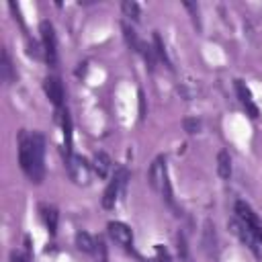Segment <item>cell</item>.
I'll use <instances>...</instances> for the list:
<instances>
[{
  "label": "cell",
  "instance_id": "cell-1",
  "mask_svg": "<svg viewBox=\"0 0 262 262\" xmlns=\"http://www.w3.org/2000/svg\"><path fill=\"white\" fill-rule=\"evenodd\" d=\"M43 156H45V137L37 131H20L18 133V164L23 172L29 176L31 182L39 184L45 176V166H43Z\"/></svg>",
  "mask_w": 262,
  "mask_h": 262
},
{
  "label": "cell",
  "instance_id": "cell-2",
  "mask_svg": "<svg viewBox=\"0 0 262 262\" xmlns=\"http://www.w3.org/2000/svg\"><path fill=\"white\" fill-rule=\"evenodd\" d=\"M235 213H237V219L252 231V235L258 242H262V223H260L258 215L252 211V207L248 203H244V201H237L235 203Z\"/></svg>",
  "mask_w": 262,
  "mask_h": 262
},
{
  "label": "cell",
  "instance_id": "cell-3",
  "mask_svg": "<svg viewBox=\"0 0 262 262\" xmlns=\"http://www.w3.org/2000/svg\"><path fill=\"white\" fill-rule=\"evenodd\" d=\"M41 39H43V51H45V59L49 66L57 63V41H55V31L53 25L49 20L41 23Z\"/></svg>",
  "mask_w": 262,
  "mask_h": 262
},
{
  "label": "cell",
  "instance_id": "cell-4",
  "mask_svg": "<svg viewBox=\"0 0 262 262\" xmlns=\"http://www.w3.org/2000/svg\"><path fill=\"white\" fill-rule=\"evenodd\" d=\"M147 180H149V186L156 190V192H162L164 184L168 182V170H166V158L164 156H158L151 166H149V172H147Z\"/></svg>",
  "mask_w": 262,
  "mask_h": 262
},
{
  "label": "cell",
  "instance_id": "cell-5",
  "mask_svg": "<svg viewBox=\"0 0 262 262\" xmlns=\"http://www.w3.org/2000/svg\"><path fill=\"white\" fill-rule=\"evenodd\" d=\"M68 164V172H70V178L78 184H86L88 182V176H90V164L82 158V156H68L66 160Z\"/></svg>",
  "mask_w": 262,
  "mask_h": 262
},
{
  "label": "cell",
  "instance_id": "cell-6",
  "mask_svg": "<svg viewBox=\"0 0 262 262\" xmlns=\"http://www.w3.org/2000/svg\"><path fill=\"white\" fill-rule=\"evenodd\" d=\"M125 180H127V170H125V168H119L117 174L113 176V180L108 182V186L104 188V194H102V207H104V209H113V207H115L117 194H119L121 186L125 184Z\"/></svg>",
  "mask_w": 262,
  "mask_h": 262
},
{
  "label": "cell",
  "instance_id": "cell-7",
  "mask_svg": "<svg viewBox=\"0 0 262 262\" xmlns=\"http://www.w3.org/2000/svg\"><path fill=\"white\" fill-rule=\"evenodd\" d=\"M108 235L119 244L123 246L125 250H131L133 246V231L129 225H125L123 221H111L108 223Z\"/></svg>",
  "mask_w": 262,
  "mask_h": 262
},
{
  "label": "cell",
  "instance_id": "cell-8",
  "mask_svg": "<svg viewBox=\"0 0 262 262\" xmlns=\"http://www.w3.org/2000/svg\"><path fill=\"white\" fill-rule=\"evenodd\" d=\"M43 90H45L47 98H49L55 106H61V104H63L66 92H63V84H61V80H59L57 76H47L45 82H43Z\"/></svg>",
  "mask_w": 262,
  "mask_h": 262
},
{
  "label": "cell",
  "instance_id": "cell-9",
  "mask_svg": "<svg viewBox=\"0 0 262 262\" xmlns=\"http://www.w3.org/2000/svg\"><path fill=\"white\" fill-rule=\"evenodd\" d=\"M235 92H237L239 102L246 106L248 115H250L252 119H256V117H258V106L254 104V100H252V92H250V88L246 86L244 80H235Z\"/></svg>",
  "mask_w": 262,
  "mask_h": 262
},
{
  "label": "cell",
  "instance_id": "cell-10",
  "mask_svg": "<svg viewBox=\"0 0 262 262\" xmlns=\"http://www.w3.org/2000/svg\"><path fill=\"white\" fill-rule=\"evenodd\" d=\"M229 227H231V231H233V233H235V235H237V237H239V239H242V242H244L252 252H256V242H258V239L252 235V231H250V229H248L239 219H237V221L233 219V221L229 223Z\"/></svg>",
  "mask_w": 262,
  "mask_h": 262
},
{
  "label": "cell",
  "instance_id": "cell-11",
  "mask_svg": "<svg viewBox=\"0 0 262 262\" xmlns=\"http://www.w3.org/2000/svg\"><path fill=\"white\" fill-rule=\"evenodd\" d=\"M111 170V158L104 151H98L94 156V172L98 174V178H106Z\"/></svg>",
  "mask_w": 262,
  "mask_h": 262
},
{
  "label": "cell",
  "instance_id": "cell-12",
  "mask_svg": "<svg viewBox=\"0 0 262 262\" xmlns=\"http://www.w3.org/2000/svg\"><path fill=\"white\" fill-rule=\"evenodd\" d=\"M76 246L82 250V252H96V239L88 233V231H78L76 233Z\"/></svg>",
  "mask_w": 262,
  "mask_h": 262
},
{
  "label": "cell",
  "instance_id": "cell-13",
  "mask_svg": "<svg viewBox=\"0 0 262 262\" xmlns=\"http://www.w3.org/2000/svg\"><path fill=\"white\" fill-rule=\"evenodd\" d=\"M217 172L221 178H229L231 176V158L225 149H221L217 154Z\"/></svg>",
  "mask_w": 262,
  "mask_h": 262
},
{
  "label": "cell",
  "instance_id": "cell-14",
  "mask_svg": "<svg viewBox=\"0 0 262 262\" xmlns=\"http://www.w3.org/2000/svg\"><path fill=\"white\" fill-rule=\"evenodd\" d=\"M61 127H63V139H66V156H72V119L70 113H61Z\"/></svg>",
  "mask_w": 262,
  "mask_h": 262
},
{
  "label": "cell",
  "instance_id": "cell-15",
  "mask_svg": "<svg viewBox=\"0 0 262 262\" xmlns=\"http://www.w3.org/2000/svg\"><path fill=\"white\" fill-rule=\"evenodd\" d=\"M154 51H156V55L164 61V66L172 70V61H170V57H168V51H166V47H164V41H162L160 33H154Z\"/></svg>",
  "mask_w": 262,
  "mask_h": 262
},
{
  "label": "cell",
  "instance_id": "cell-16",
  "mask_svg": "<svg viewBox=\"0 0 262 262\" xmlns=\"http://www.w3.org/2000/svg\"><path fill=\"white\" fill-rule=\"evenodd\" d=\"M43 221L49 229V233H55L57 231V211L53 207H43Z\"/></svg>",
  "mask_w": 262,
  "mask_h": 262
},
{
  "label": "cell",
  "instance_id": "cell-17",
  "mask_svg": "<svg viewBox=\"0 0 262 262\" xmlns=\"http://www.w3.org/2000/svg\"><path fill=\"white\" fill-rule=\"evenodd\" d=\"M123 35H125V41H127V45L133 49V51H139V47H141V41L137 39V33L127 25V23H123Z\"/></svg>",
  "mask_w": 262,
  "mask_h": 262
},
{
  "label": "cell",
  "instance_id": "cell-18",
  "mask_svg": "<svg viewBox=\"0 0 262 262\" xmlns=\"http://www.w3.org/2000/svg\"><path fill=\"white\" fill-rule=\"evenodd\" d=\"M2 80L6 82V84H10L12 80H14V72H12V63H10V57H8V51L4 49L2 51Z\"/></svg>",
  "mask_w": 262,
  "mask_h": 262
},
{
  "label": "cell",
  "instance_id": "cell-19",
  "mask_svg": "<svg viewBox=\"0 0 262 262\" xmlns=\"http://www.w3.org/2000/svg\"><path fill=\"white\" fill-rule=\"evenodd\" d=\"M121 8H123V14H125V16H129L131 20H139L141 10H139V4H137V2H133V0H125V2L121 4Z\"/></svg>",
  "mask_w": 262,
  "mask_h": 262
},
{
  "label": "cell",
  "instance_id": "cell-20",
  "mask_svg": "<svg viewBox=\"0 0 262 262\" xmlns=\"http://www.w3.org/2000/svg\"><path fill=\"white\" fill-rule=\"evenodd\" d=\"M139 53L143 55V59H145V63H147V68H149V72H154V68H156V51H154L147 43H141Z\"/></svg>",
  "mask_w": 262,
  "mask_h": 262
},
{
  "label": "cell",
  "instance_id": "cell-21",
  "mask_svg": "<svg viewBox=\"0 0 262 262\" xmlns=\"http://www.w3.org/2000/svg\"><path fill=\"white\" fill-rule=\"evenodd\" d=\"M184 129H186L188 133H199V129H201V121L188 117V119H184Z\"/></svg>",
  "mask_w": 262,
  "mask_h": 262
},
{
  "label": "cell",
  "instance_id": "cell-22",
  "mask_svg": "<svg viewBox=\"0 0 262 262\" xmlns=\"http://www.w3.org/2000/svg\"><path fill=\"white\" fill-rule=\"evenodd\" d=\"M10 262H31V256H29V252L14 250V252H10Z\"/></svg>",
  "mask_w": 262,
  "mask_h": 262
},
{
  "label": "cell",
  "instance_id": "cell-23",
  "mask_svg": "<svg viewBox=\"0 0 262 262\" xmlns=\"http://www.w3.org/2000/svg\"><path fill=\"white\" fill-rule=\"evenodd\" d=\"M156 262H170V256L164 246H156Z\"/></svg>",
  "mask_w": 262,
  "mask_h": 262
},
{
  "label": "cell",
  "instance_id": "cell-24",
  "mask_svg": "<svg viewBox=\"0 0 262 262\" xmlns=\"http://www.w3.org/2000/svg\"><path fill=\"white\" fill-rule=\"evenodd\" d=\"M178 252H180V256H186V246H184V237L182 235H178Z\"/></svg>",
  "mask_w": 262,
  "mask_h": 262
}]
</instances>
